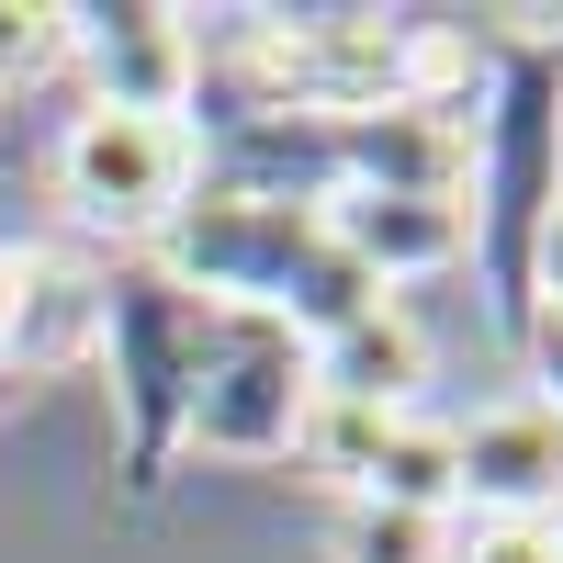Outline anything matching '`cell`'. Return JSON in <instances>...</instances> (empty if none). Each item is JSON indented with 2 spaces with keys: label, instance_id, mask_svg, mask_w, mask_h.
Returning <instances> with one entry per match:
<instances>
[{
  "label": "cell",
  "instance_id": "6da1fadb",
  "mask_svg": "<svg viewBox=\"0 0 563 563\" xmlns=\"http://www.w3.org/2000/svg\"><path fill=\"white\" fill-rule=\"evenodd\" d=\"M158 282L225 316H271L294 339H327L350 305H372V282L339 260L327 214L294 192H249V180H203L180 225L158 238Z\"/></svg>",
  "mask_w": 563,
  "mask_h": 563
},
{
  "label": "cell",
  "instance_id": "7a4b0ae2",
  "mask_svg": "<svg viewBox=\"0 0 563 563\" xmlns=\"http://www.w3.org/2000/svg\"><path fill=\"white\" fill-rule=\"evenodd\" d=\"M249 113L271 124H361L417 102V12H260L238 34Z\"/></svg>",
  "mask_w": 563,
  "mask_h": 563
},
{
  "label": "cell",
  "instance_id": "3957f363",
  "mask_svg": "<svg viewBox=\"0 0 563 563\" xmlns=\"http://www.w3.org/2000/svg\"><path fill=\"white\" fill-rule=\"evenodd\" d=\"M305 406H316V361H305L294 327L192 305V350H180V451L282 462L305 440Z\"/></svg>",
  "mask_w": 563,
  "mask_h": 563
},
{
  "label": "cell",
  "instance_id": "277c9868",
  "mask_svg": "<svg viewBox=\"0 0 563 563\" xmlns=\"http://www.w3.org/2000/svg\"><path fill=\"white\" fill-rule=\"evenodd\" d=\"M462 214H474V260H485L496 316L519 327L530 249H541V225L563 214V124H552V68H519V79H507V102H496V113H474V180H462Z\"/></svg>",
  "mask_w": 563,
  "mask_h": 563
},
{
  "label": "cell",
  "instance_id": "5b68a950",
  "mask_svg": "<svg viewBox=\"0 0 563 563\" xmlns=\"http://www.w3.org/2000/svg\"><path fill=\"white\" fill-rule=\"evenodd\" d=\"M203 192V124L169 113H79L57 135V203L90 238H169L180 203Z\"/></svg>",
  "mask_w": 563,
  "mask_h": 563
},
{
  "label": "cell",
  "instance_id": "8992f818",
  "mask_svg": "<svg viewBox=\"0 0 563 563\" xmlns=\"http://www.w3.org/2000/svg\"><path fill=\"white\" fill-rule=\"evenodd\" d=\"M68 68L90 79V113L192 124V102H203V34L169 0H90V12H68Z\"/></svg>",
  "mask_w": 563,
  "mask_h": 563
},
{
  "label": "cell",
  "instance_id": "52a82bcc",
  "mask_svg": "<svg viewBox=\"0 0 563 563\" xmlns=\"http://www.w3.org/2000/svg\"><path fill=\"white\" fill-rule=\"evenodd\" d=\"M102 361H113V384H124V417H135V485H158L169 474V451H180V350H192V294H169V282H113L102 294Z\"/></svg>",
  "mask_w": 563,
  "mask_h": 563
},
{
  "label": "cell",
  "instance_id": "ba28073f",
  "mask_svg": "<svg viewBox=\"0 0 563 563\" xmlns=\"http://www.w3.org/2000/svg\"><path fill=\"white\" fill-rule=\"evenodd\" d=\"M563 507V417L507 395L451 429V519H552Z\"/></svg>",
  "mask_w": 563,
  "mask_h": 563
},
{
  "label": "cell",
  "instance_id": "9c48e42d",
  "mask_svg": "<svg viewBox=\"0 0 563 563\" xmlns=\"http://www.w3.org/2000/svg\"><path fill=\"white\" fill-rule=\"evenodd\" d=\"M316 214H327L339 260L372 282V294H406V282L474 260V214H462V203H429V192H327Z\"/></svg>",
  "mask_w": 563,
  "mask_h": 563
},
{
  "label": "cell",
  "instance_id": "30bf717a",
  "mask_svg": "<svg viewBox=\"0 0 563 563\" xmlns=\"http://www.w3.org/2000/svg\"><path fill=\"white\" fill-rule=\"evenodd\" d=\"M305 361H316V395H339V406L417 417V395H429V327L406 316V294L350 305L327 339H305Z\"/></svg>",
  "mask_w": 563,
  "mask_h": 563
},
{
  "label": "cell",
  "instance_id": "8fae6325",
  "mask_svg": "<svg viewBox=\"0 0 563 563\" xmlns=\"http://www.w3.org/2000/svg\"><path fill=\"white\" fill-rule=\"evenodd\" d=\"M350 496H372V507H429V519H451V429H440V417H395L384 451L361 462V485H350Z\"/></svg>",
  "mask_w": 563,
  "mask_h": 563
},
{
  "label": "cell",
  "instance_id": "7c38bea8",
  "mask_svg": "<svg viewBox=\"0 0 563 563\" xmlns=\"http://www.w3.org/2000/svg\"><path fill=\"white\" fill-rule=\"evenodd\" d=\"M451 530L462 519H429V507L339 496V563H451Z\"/></svg>",
  "mask_w": 563,
  "mask_h": 563
},
{
  "label": "cell",
  "instance_id": "4fadbf2b",
  "mask_svg": "<svg viewBox=\"0 0 563 563\" xmlns=\"http://www.w3.org/2000/svg\"><path fill=\"white\" fill-rule=\"evenodd\" d=\"M519 350L541 372V406L563 417V214L541 225V249H530V294H519Z\"/></svg>",
  "mask_w": 563,
  "mask_h": 563
},
{
  "label": "cell",
  "instance_id": "5bb4252c",
  "mask_svg": "<svg viewBox=\"0 0 563 563\" xmlns=\"http://www.w3.org/2000/svg\"><path fill=\"white\" fill-rule=\"evenodd\" d=\"M68 68V0H0V90Z\"/></svg>",
  "mask_w": 563,
  "mask_h": 563
},
{
  "label": "cell",
  "instance_id": "9a60e30c",
  "mask_svg": "<svg viewBox=\"0 0 563 563\" xmlns=\"http://www.w3.org/2000/svg\"><path fill=\"white\" fill-rule=\"evenodd\" d=\"M451 563H563V530L552 519H462Z\"/></svg>",
  "mask_w": 563,
  "mask_h": 563
},
{
  "label": "cell",
  "instance_id": "2e32d148",
  "mask_svg": "<svg viewBox=\"0 0 563 563\" xmlns=\"http://www.w3.org/2000/svg\"><path fill=\"white\" fill-rule=\"evenodd\" d=\"M552 530H563V519H552Z\"/></svg>",
  "mask_w": 563,
  "mask_h": 563
}]
</instances>
